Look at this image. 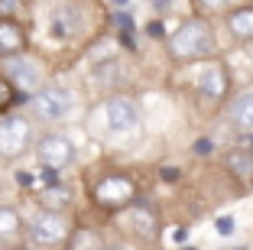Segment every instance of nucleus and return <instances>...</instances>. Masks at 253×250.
I'll return each mask as SVG.
<instances>
[{"label": "nucleus", "instance_id": "obj_1", "mask_svg": "<svg viewBox=\"0 0 253 250\" xmlns=\"http://www.w3.org/2000/svg\"><path fill=\"white\" fill-rule=\"evenodd\" d=\"M169 52H172V59H179V62H198V59L211 62V55H214V30L208 26V20L192 16L169 36Z\"/></svg>", "mask_w": 253, "mask_h": 250}, {"label": "nucleus", "instance_id": "obj_2", "mask_svg": "<svg viewBox=\"0 0 253 250\" xmlns=\"http://www.w3.org/2000/svg\"><path fill=\"white\" fill-rule=\"evenodd\" d=\"M26 237L36 250H59L68 244L72 228H68L65 214L52 211V208H42V211L33 214V221L26 224Z\"/></svg>", "mask_w": 253, "mask_h": 250}, {"label": "nucleus", "instance_id": "obj_3", "mask_svg": "<svg viewBox=\"0 0 253 250\" xmlns=\"http://www.w3.org/2000/svg\"><path fill=\"white\" fill-rule=\"evenodd\" d=\"M72 95L68 88H59V85H49V88H39L30 95V107L36 117L42 120H65L72 114Z\"/></svg>", "mask_w": 253, "mask_h": 250}, {"label": "nucleus", "instance_id": "obj_4", "mask_svg": "<svg viewBox=\"0 0 253 250\" xmlns=\"http://www.w3.org/2000/svg\"><path fill=\"white\" fill-rule=\"evenodd\" d=\"M33 143V127L26 117H7L0 120V156L3 159H20Z\"/></svg>", "mask_w": 253, "mask_h": 250}, {"label": "nucleus", "instance_id": "obj_5", "mask_svg": "<svg viewBox=\"0 0 253 250\" xmlns=\"http://www.w3.org/2000/svg\"><path fill=\"white\" fill-rule=\"evenodd\" d=\"M94 199H97V205H104L107 211H124V208L133 205L136 185H133L130 176H107L104 182H97Z\"/></svg>", "mask_w": 253, "mask_h": 250}, {"label": "nucleus", "instance_id": "obj_6", "mask_svg": "<svg viewBox=\"0 0 253 250\" xmlns=\"http://www.w3.org/2000/svg\"><path fill=\"white\" fill-rule=\"evenodd\" d=\"M36 156H39V162H42L45 169L62 172L65 166H72L75 147H72V140H68L65 133H49V137H42V140L36 143Z\"/></svg>", "mask_w": 253, "mask_h": 250}, {"label": "nucleus", "instance_id": "obj_7", "mask_svg": "<svg viewBox=\"0 0 253 250\" xmlns=\"http://www.w3.org/2000/svg\"><path fill=\"white\" fill-rule=\"evenodd\" d=\"M104 120H107V130L124 137V133H133L140 127V114H136V104L130 98H111L104 107Z\"/></svg>", "mask_w": 253, "mask_h": 250}, {"label": "nucleus", "instance_id": "obj_8", "mask_svg": "<svg viewBox=\"0 0 253 250\" xmlns=\"http://www.w3.org/2000/svg\"><path fill=\"white\" fill-rule=\"evenodd\" d=\"M120 224H124L130 234L146 237V241H153V237L159 234V214L153 211V208H146V205H136V201L120 211Z\"/></svg>", "mask_w": 253, "mask_h": 250}, {"label": "nucleus", "instance_id": "obj_9", "mask_svg": "<svg viewBox=\"0 0 253 250\" xmlns=\"http://www.w3.org/2000/svg\"><path fill=\"white\" fill-rule=\"evenodd\" d=\"M82 26H84V13H82V7H75V3H59V7L49 13V30H52L55 39L78 36Z\"/></svg>", "mask_w": 253, "mask_h": 250}, {"label": "nucleus", "instance_id": "obj_10", "mask_svg": "<svg viewBox=\"0 0 253 250\" xmlns=\"http://www.w3.org/2000/svg\"><path fill=\"white\" fill-rule=\"evenodd\" d=\"M3 75H7L10 81H16L20 88L39 91V81H42V68H39L36 59H30V55H13V59H3Z\"/></svg>", "mask_w": 253, "mask_h": 250}, {"label": "nucleus", "instance_id": "obj_11", "mask_svg": "<svg viewBox=\"0 0 253 250\" xmlns=\"http://www.w3.org/2000/svg\"><path fill=\"white\" fill-rule=\"evenodd\" d=\"M227 85H231L227 68H224L217 59L205 62V68H201V75H198V91H201V95L211 98V101H221V98L227 95Z\"/></svg>", "mask_w": 253, "mask_h": 250}, {"label": "nucleus", "instance_id": "obj_12", "mask_svg": "<svg viewBox=\"0 0 253 250\" xmlns=\"http://www.w3.org/2000/svg\"><path fill=\"white\" fill-rule=\"evenodd\" d=\"M227 124L240 133H253V91H240L227 101Z\"/></svg>", "mask_w": 253, "mask_h": 250}, {"label": "nucleus", "instance_id": "obj_13", "mask_svg": "<svg viewBox=\"0 0 253 250\" xmlns=\"http://www.w3.org/2000/svg\"><path fill=\"white\" fill-rule=\"evenodd\" d=\"M23 49H26V33H23V26L13 23L10 16H7V20H0V59L23 55Z\"/></svg>", "mask_w": 253, "mask_h": 250}, {"label": "nucleus", "instance_id": "obj_14", "mask_svg": "<svg viewBox=\"0 0 253 250\" xmlns=\"http://www.w3.org/2000/svg\"><path fill=\"white\" fill-rule=\"evenodd\" d=\"M224 166L240 185H253V150H231L224 156Z\"/></svg>", "mask_w": 253, "mask_h": 250}, {"label": "nucleus", "instance_id": "obj_15", "mask_svg": "<svg viewBox=\"0 0 253 250\" xmlns=\"http://www.w3.org/2000/svg\"><path fill=\"white\" fill-rule=\"evenodd\" d=\"M227 33L240 43H253V3L227 13Z\"/></svg>", "mask_w": 253, "mask_h": 250}, {"label": "nucleus", "instance_id": "obj_16", "mask_svg": "<svg viewBox=\"0 0 253 250\" xmlns=\"http://www.w3.org/2000/svg\"><path fill=\"white\" fill-rule=\"evenodd\" d=\"M65 250H107V241L91 228H78V231H72Z\"/></svg>", "mask_w": 253, "mask_h": 250}, {"label": "nucleus", "instance_id": "obj_17", "mask_svg": "<svg viewBox=\"0 0 253 250\" xmlns=\"http://www.w3.org/2000/svg\"><path fill=\"white\" fill-rule=\"evenodd\" d=\"M23 231V218L13 205H0V241H10Z\"/></svg>", "mask_w": 253, "mask_h": 250}, {"label": "nucleus", "instance_id": "obj_18", "mask_svg": "<svg viewBox=\"0 0 253 250\" xmlns=\"http://www.w3.org/2000/svg\"><path fill=\"white\" fill-rule=\"evenodd\" d=\"M13 101H20V95L13 91V81H10L7 75H0V114L7 107H13Z\"/></svg>", "mask_w": 253, "mask_h": 250}, {"label": "nucleus", "instance_id": "obj_19", "mask_svg": "<svg viewBox=\"0 0 253 250\" xmlns=\"http://www.w3.org/2000/svg\"><path fill=\"white\" fill-rule=\"evenodd\" d=\"M214 228H217V234H221V237H231L234 234V218H217Z\"/></svg>", "mask_w": 253, "mask_h": 250}, {"label": "nucleus", "instance_id": "obj_20", "mask_svg": "<svg viewBox=\"0 0 253 250\" xmlns=\"http://www.w3.org/2000/svg\"><path fill=\"white\" fill-rule=\"evenodd\" d=\"M114 23H117V30L124 33V36L130 33V26H133V23H130V16H124V13H120V16H114Z\"/></svg>", "mask_w": 253, "mask_h": 250}, {"label": "nucleus", "instance_id": "obj_21", "mask_svg": "<svg viewBox=\"0 0 253 250\" xmlns=\"http://www.w3.org/2000/svg\"><path fill=\"white\" fill-rule=\"evenodd\" d=\"M107 250H136V247L130 241H111V244H107Z\"/></svg>", "mask_w": 253, "mask_h": 250}, {"label": "nucleus", "instance_id": "obj_22", "mask_svg": "<svg viewBox=\"0 0 253 250\" xmlns=\"http://www.w3.org/2000/svg\"><path fill=\"white\" fill-rule=\"evenodd\" d=\"M20 3H23V0H0V10H3V13H13Z\"/></svg>", "mask_w": 253, "mask_h": 250}, {"label": "nucleus", "instance_id": "obj_23", "mask_svg": "<svg viewBox=\"0 0 253 250\" xmlns=\"http://www.w3.org/2000/svg\"><path fill=\"white\" fill-rule=\"evenodd\" d=\"M16 179H20V185H23V189H33V182H36V179H33L30 172H20Z\"/></svg>", "mask_w": 253, "mask_h": 250}, {"label": "nucleus", "instance_id": "obj_24", "mask_svg": "<svg viewBox=\"0 0 253 250\" xmlns=\"http://www.w3.org/2000/svg\"><path fill=\"white\" fill-rule=\"evenodd\" d=\"M195 153H211V140H198L195 143Z\"/></svg>", "mask_w": 253, "mask_h": 250}, {"label": "nucleus", "instance_id": "obj_25", "mask_svg": "<svg viewBox=\"0 0 253 250\" xmlns=\"http://www.w3.org/2000/svg\"><path fill=\"white\" fill-rule=\"evenodd\" d=\"M163 179H169V182H175V179H179V169H172V166H166V169H163Z\"/></svg>", "mask_w": 253, "mask_h": 250}, {"label": "nucleus", "instance_id": "obj_26", "mask_svg": "<svg viewBox=\"0 0 253 250\" xmlns=\"http://www.w3.org/2000/svg\"><path fill=\"white\" fill-rule=\"evenodd\" d=\"M107 3H111V7H126L130 0H107Z\"/></svg>", "mask_w": 253, "mask_h": 250}, {"label": "nucleus", "instance_id": "obj_27", "mask_svg": "<svg viewBox=\"0 0 253 250\" xmlns=\"http://www.w3.org/2000/svg\"><path fill=\"white\" fill-rule=\"evenodd\" d=\"M169 7V0H156V10H166Z\"/></svg>", "mask_w": 253, "mask_h": 250}, {"label": "nucleus", "instance_id": "obj_28", "mask_svg": "<svg viewBox=\"0 0 253 250\" xmlns=\"http://www.w3.org/2000/svg\"><path fill=\"white\" fill-rule=\"evenodd\" d=\"M0 250H10V244H7V241H0Z\"/></svg>", "mask_w": 253, "mask_h": 250}]
</instances>
